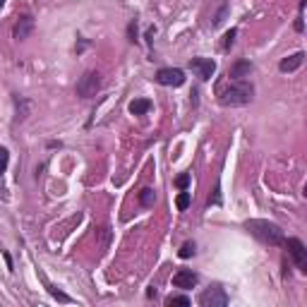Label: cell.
Instances as JSON below:
<instances>
[{"instance_id":"obj_1","label":"cell","mask_w":307,"mask_h":307,"mask_svg":"<svg viewBox=\"0 0 307 307\" xmlns=\"http://www.w3.org/2000/svg\"><path fill=\"white\" fill-rule=\"evenodd\" d=\"M245 231H250V235H255L257 240L267 243V245L279 247L286 243V235H283L281 226L264 221V219H250V221H245Z\"/></svg>"},{"instance_id":"obj_2","label":"cell","mask_w":307,"mask_h":307,"mask_svg":"<svg viewBox=\"0 0 307 307\" xmlns=\"http://www.w3.org/2000/svg\"><path fill=\"white\" fill-rule=\"evenodd\" d=\"M255 96V86L247 79H233L228 86L221 89V103L223 106H245Z\"/></svg>"},{"instance_id":"obj_3","label":"cell","mask_w":307,"mask_h":307,"mask_svg":"<svg viewBox=\"0 0 307 307\" xmlns=\"http://www.w3.org/2000/svg\"><path fill=\"white\" fill-rule=\"evenodd\" d=\"M98 89H101V74L94 72V70H89V72L82 74L79 82H77V86H74V91H77L79 98H94Z\"/></svg>"},{"instance_id":"obj_4","label":"cell","mask_w":307,"mask_h":307,"mask_svg":"<svg viewBox=\"0 0 307 307\" xmlns=\"http://www.w3.org/2000/svg\"><path fill=\"white\" fill-rule=\"evenodd\" d=\"M283 247H286V250H288V255L293 257V262L298 264V269L307 276V247L303 245L298 238H286Z\"/></svg>"},{"instance_id":"obj_5","label":"cell","mask_w":307,"mask_h":307,"mask_svg":"<svg viewBox=\"0 0 307 307\" xmlns=\"http://www.w3.org/2000/svg\"><path fill=\"white\" fill-rule=\"evenodd\" d=\"M199 305L202 307H226L228 305V295L221 286H211L199 295Z\"/></svg>"},{"instance_id":"obj_6","label":"cell","mask_w":307,"mask_h":307,"mask_svg":"<svg viewBox=\"0 0 307 307\" xmlns=\"http://www.w3.org/2000/svg\"><path fill=\"white\" fill-rule=\"evenodd\" d=\"M156 82L161 86H183L185 84V72L178 67H161L156 72Z\"/></svg>"},{"instance_id":"obj_7","label":"cell","mask_w":307,"mask_h":307,"mask_svg":"<svg viewBox=\"0 0 307 307\" xmlns=\"http://www.w3.org/2000/svg\"><path fill=\"white\" fill-rule=\"evenodd\" d=\"M190 67H192V72H195L202 82L211 79L214 72H216V62L211 60V58H192V60H190Z\"/></svg>"},{"instance_id":"obj_8","label":"cell","mask_w":307,"mask_h":307,"mask_svg":"<svg viewBox=\"0 0 307 307\" xmlns=\"http://www.w3.org/2000/svg\"><path fill=\"white\" fill-rule=\"evenodd\" d=\"M197 283H199V276L192 269H180L175 271V276H173V286L180 288V291H190V288H195Z\"/></svg>"},{"instance_id":"obj_9","label":"cell","mask_w":307,"mask_h":307,"mask_svg":"<svg viewBox=\"0 0 307 307\" xmlns=\"http://www.w3.org/2000/svg\"><path fill=\"white\" fill-rule=\"evenodd\" d=\"M34 31V19H31V14H22L17 22H14V29L12 34L17 41H24V38H29V34Z\"/></svg>"},{"instance_id":"obj_10","label":"cell","mask_w":307,"mask_h":307,"mask_svg":"<svg viewBox=\"0 0 307 307\" xmlns=\"http://www.w3.org/2000/svg\"><path fill=\"white\" fill-rule=\"evenodd\" d=\"M252 62L250 60H238V62H233L231 65V72H228V77L231 79H245V77H250L252 74Z\"/></svg>"},{"instance_id":"obj_11","label":"cell","mask_w":307,"mask_h":307,"mask_svg":"<svg viewBox=\"0 0 307 307\" xmlns=\"http://www.w3.org/2000/svg\"><path fill=\"white\" fill-rule=\"evenodd\" d=\"M303 53H293V55H288V58H283L281 62H279V70L281 72H293V70H298L300 65H303Z\"/></svg>"},{"instance_id":"obj_12","label":"cell","mask_w":307,"mask_h":307,"mask_svg":"<svg viewBox=\"0 0 307 307\" xmlns=\"http://www.w3.org/2000/svg\"><path fill=\"white\" fill-rule=\"evenodd\" d=\"M151 106H154V103H151L149 98H135V101L130 103V113H132V115H144V113L151 111Z\"/></svg>"},{"instance_id":"obj_13","label":"cell","mask_w":307,"mask_h":307,"mask_svg":"<svg viewBox=\"0 0 307 307\" xmlns=\"http://www.w3.org/2000/svg\"><path fill=\"white\" fill-rule=\"evenodd\" d=\"M154 202H156V192H154L151 187H144V190L139 192V204H142V207H154Z\"/></svg>"},{"instance_id":"obj_14","label":"cell","mask_w":307,"mask_h":307,"mask_svg":"<svg viewBox=\"0 0 307 307\" xmlns=\"http://www.w3.org/2000/svg\"><path fill=\"white\" fill-rule=\"evenodd\" d=\"M14 103H17V120L22 123L26 115H29V101H24V98H14Z\"/></svg>"},{"instance_id":"obj_15","label":"cell","mask_w":307,"mask_h":307,"mask_svg":"<svg viewBox=\"0 0 307 307\" xmlns=\"http://www.w3.org/2000/svg\"><path fill=\"white\" fill-rule=\"evenodd\" d=\"M166 305H168V307H173V305L187 307V305H190V298H187V295H168V298H166Z\"/></svg>"},{"instance_id":"obj_16","label":"cell","mask_w":307,"mask_h":307,"mask_svg":"<svg viewBox=\"0 0 307 307\" xmlns=\"http://www.w3.org/2000/svg\"><path fill=\"white\" fill-rule=\"evenodd\" d=\"M46 288H48V293L53 295V298H55L58 303H72V298H70V295H65V293H62V291H58L55 286H50V283H46Z\"/></svg>"},{"instance_id":"obj_17","label":"cell","mask_w":307,"mask_h":307,"mask_svg":"<svg viewBox=\"0 0 307 307\" xmlns=\"http://www.w3.org/2000/svg\"><path fill=\"white\" fill-rule=\"evenodd\" d=\"M175 204H178V209L185 211L190 204H192V197H190V192H180L178 195V199H175Z\"/></svg>"},{"instance_id":"obj_18","label":"cell","mask_w":307,"mask_h":307,"mask_svg":"<svg viewBox=\"0 0 307 307\" xmlns=\"http://www.w3.org/2000/svg\"><path fill=\"white\" fill-rule=\"evenodd\" d=\"M195 252H197V247H195V243H185L183 247H180V259H190V257H195Z\"/></svg>"},{"instance_id":"obj_19","label":"cell","mask_w":307,"mask_h":307,"mask_svg":"<svg viewBox=\"0 0 307 307\" xmlns=\"http://www.w3.org/2000/svg\"><path fill=\"white\" fill-rule=\"evenodd\" d=\"M305 5H307V0H300V14H298V19H295V31H303L305 29V22H303V10H305Z\"/></svg>"},{"instance_id":"obj_20","label":"cell","mask_w":307,"mask_h":307,"mask_svg":"<svg viewBox=\"0 0 307 307\" xmlns=\"http://www.w3.org/2000/svg\"><path fill=\"white\" fill-rule=\"evenodd\" d=\"M235 36H238V31L235 29H231V31H226V36H223V50H228L231 46H233Z\"/></svg>"},{"instance_id":"obj_21","label":"cell","mask_w":307,"mask_h":307,"mask_svg":"<svg viewBox=\"0 0 307 307\" xmlns=\"http://www.w3.org/2000/svg\"><path fill=\"white\" fill-rule=\"evenodd\" d=\"M175 185H178L180 190H187V185H190V173H183V175H178V178H175Z\"/></svg>"},{"instance_id":"obj_22","label":"cell","mask_w":307,"mask_h":307,"mask_svg":"<svg viewBox=\"0 0 307 307\" xmlns=\"http://www.w3.org/2000/svg\"><path fill=\"white\" fill-rule=\"evenodd\" d=\"M226 12H228V7H226V2H223V5H221V10H219V14L214 17V22H211V24H214V26H219V24H221L223 19H226Z\"/></svg>"},{"instance_id":"obj_23","label":"cell","mask_w":307,"mask_h":307,"mask_svg":"<svg viewBox=\"0 0 307 307\" xmlns=\"http://www.w3.org/2000/svg\"><path fill=\"white\" fill-rule=\"evenodd\" d=\"M127 34H130V41H132V43H137V22H130V26H127Z\"/></svg>"},{"instance_id":"obj_24","label":"cell","mask_w":307,"mask_h":307,"mask_svg":"<svg viewBox=\"0 0 307 307\" xmlns=\"http://www.w3.org/2000/svg\"><path fill=\"white\" fill-rule=\"evenodd\" d=\"M7 161H10V151L2 149V171H7Z\"/></svg>"},{"instance_id":"obj_25","label":"cell","mask_w":307,"mask_h":307,"mask_svg":"<svg viewBox=\"0 0 307 307\" xmlns=\"http://www.w3.org/2000/svg\"><path fill=\"white\" fill-rule=\"evenodd\" d=\"M154 36H156V26H149V29H147V41H149V43L154 41Z\"/></svg>"},{"instance_id":"obj_26","label":"cell","mask_w":307,"mask_h":307,"mask_svg":"<svg viewBox=\"0 0 307 307\" xmlns=\"http://www.w3.org/2000/svg\"><path fill=\"white\" fill-rule=\"evenodd\" d=\"M2 257H5V264H7V269L12 271V257H10V252H2Z\"/></svg>"},{"instance_id":"obj_27","label":"cell","mask_w":307,"mask_h":307,"mask_svg":"<svg viewBox=\"0 0 307 307\" xmlns=\"http://www.w3.org/2000/svg\"><path fill=\"white\" fill-rule=\"evenodd\" d=\"M305 197H307V185H305Z\"/></svg>"}]
</instances>
